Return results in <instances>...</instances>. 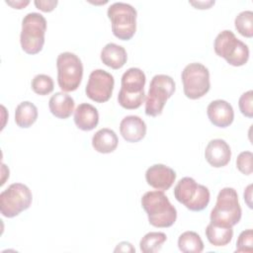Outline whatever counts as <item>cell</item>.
Segmentation results:
<instances>
[{
  "label": "cell",
  "mask_w": 253,
  "mask_h": 253,
  "mask_svg": "<svg viewBox=\"0 0 253 253\" xmlns=\"http://www.w3.org/2000/svg\"><path fill=\"white\" fill-rule=\"evenodd\" d=\"M252 158L253 154L251 151H242L236 158L237 169L244 175L252 174Z\"/></svg>",
  "instance_id": "83f0119b"
},
{
  "label": "cell",
  "mask_w": 253,
  "mask_h": 253,
  "mask_svg": "<svg viewBox=\"0 0 253 253\" xmlns=\"http://www.w3.org/2000/svg\"><path fill=\"white\" fill-rule=\"evenodd\" d=\"M243 196H244V201L246 202L247 206L250 209H252V202H251L252 201V184H250L246 187Z\"/></svg>",
  "instance_id": "d6a6232c"
},
{
  "label": "cell",
  "mask_w": 253,
  "mask_h": 253,
  "mask_svg": "<svg viewBox=\"0 0 253 253\" xmlns=\"http://www.w3.org/2000/svg\"><path fill=\"white\" fill-rule=\"evenodd\" d=\"M57 0H36L34 4L36 7L42 12H51L57 5Z\"/></svg>",
  "instance_id": "f546056e"
},
{
  "label": "cell",
  "mask_w": 253,
  "mask_h": 253,
  "mask_svg": "<svg viewBox=\"0 0 253 253\" xmlns=\"http://www.w3.org/2000/svg\"><path fill=\"white\" fill-rule=\"evenodd\" d=\"M241 207L235 189L225 187L216 197L215 206L211 211V222L225 227H232L241 219Z\"/></svg>",
  "instance_id": "3957f363"
},
{
  "label": "cell",
  "mask_w": 253,
  "mask_h": 253,
  "mask_svg": "<svg viewBox=\"0 0 253 253\" xmlns=\"http://www.w3.org/2000/svg\"><path fill=\"white\" fill-rule=\"evenodd\" d=\"M167 240L164 232L150 231L146 233L139 241V248L142 253H156L158 252L163 243Z\"/></svg>",
  "instance_id": "cb8c5ba5"
},
{
  "label": "cell",
  "mask_w": 253,
  "mask_h": 253,
  "mask_svg": "<svg viewBox=\"0 0 253 253\" xmlns=\"http://www.w3.org/2000/svg\"><path fill=\"white\" fill-rule=\"evenodd\" d=\"M238 107L241 114L247 118L253 117V91L249 90L244 92L239 100H238Z\"/></svg>",
  "instance_id": "f1b7e54d"
},
{
  "label": "cell",
  "mask_w": 253,
  "mask_h": 253,
  "mask_svg": "<svg viewBox=\"0 0 253 253\" xmlns=\"http://www.w3.org/2000/svg\"><path fill=\"white\" fill-rule=\"evenodd\" d=\"M205 158L214 168L224 167L229 163L231 158L230 146L224 139H211L206 146Z\"/></svg>",
  "instance_id": "5bb4252c"
},
{
  "label": "cell",
  "mask_w": 253,
  "mask_h": 253,
  "mask_svg": "<svg viewBox=\"0 0 253 253\" xmlns=\"http://www.w3.org/2000/svg\"><path fill=\"white\" fill-rule=\"evenodd\" d=\"M46 31L45 18L37 12L28 13L22 20L20 42L22 49L28 54L39 53L44 44Z\"/></svg>",
  "instance_id": "277c9868"
},
{
  "label": "cell",
  "mask_w": 253,
  "mask_h": 253,
  "mask_svg": "<svg viewBox=\"0 0 253 253\" xmlns=\"http://www.w3.org/2000/svg\"><path fill=\"white\" fill-rule=\"evenodd\" d=\"M141 207L154 227H170L177 219V211L163 191L146 192L141 197Z\"/></svg>",
  "instance_id": "6da1fadb"
},
{
  "label": "cell",
  "mask_w": 253,
  "mask_h": 253,
  "mask_svg": "<svg viewBox=\"0 0 253 253\" xmlns=\"http://www.w3.org/2000/svg\"><path fill=\"white\" fill-rule=\"evenodd\" d=\"M74 100L65 92H56L52 95L48 102L50 113L61 120L68 119L74 111Z\"/></svg>",
  "instance_id": "ac0fdd59"
},
{
  "label": "cell",
  "mask_w": 253,
  "mask_h": 253,
  "mask_svg": "<svg viewBox=\"0 0 253 253\" xmlns=\"http://www.w3.org/2000/svg\"><path fill=\"white\" fill-rule=\"evenodd\" d=\"M107 15L112 24L113 35L116 38L128 41L134 36L137 12L133 6L124 2H115L109 6Z\"/></svg>",
  "instance_id": "5b68a950"
},
{
  "label": "cell",
  "mask_w": 253,
  "mask_h": 253,
  "mask_svg": "<svg viewBox=\"0 0 253 253\" xmlns=\"http://www.w3.org/2000/svg\"><path fill=\"white\" fill-rule=\"evenodd\" d=\"M119 138L116 132L108 127L99 129L92 137V146L99 153H111L116 150Z\"/></svg>",
  "instance_id": "ffe728a7"
},
{
  "label": "cell",
  "mask_w": 253,
  "mask_h": 253,
  "mask_svg": "<svg viewBox=\"0 0 253 253\" xmlns=\"http://www.w3.org/2000/svg\"><path fill=\"white\" fill-rule=\"evenodd\" d=\"M213 49L218 56L223 57L232 66H242L249 59L247 44L238 40L230 30H224L216 36Z\"/></svg>",
  "instance_id": "ba28073f"
},
{
  "label": "cell",
  "mask_w": 253,
  "mask_h": 253,
  "mask_svg": "<svg viewBox=\"0 0 253 253\" xmlns=\"http://www.w3.org/2000/svg\"><path fill=\"white\" fill-rule=\"evenodd\" d=\"M181 79L184 94L191 100L200 99L210 91V71L200 62L186 65L182 71Z\"/></svg>",
  "instance_id": "8fae6325"
},
{
  "label": "cell",
  "mask_w": 253,
  "mask_h": 253,
  "mask_svg": "<svg viewBox=\"0 0 253 253\" xmlns=\"http://www.w3.org/2000/svg\"><path fill=\"white\" fill-rule=\"evenodd\" d=\"M6 3L8 5L12 6L14 9H23L30 3V1H28V0H26V1H22V0H20V1H6Z\"/></svg>",
  "instance_id": "836d02e7"
},
{
  "label": "cell",
  "mask_w": 253,
  "mask_h": 253,
  "mask_svg": "<svg viewBox=\"0 0 253 253\" xmlns=\"http://www.w3.org/2000/svg\"><path fill=\"white\" fill-rule=\"evenodd\" d=\"M189 3L197 9H209L214 5V1H190Z\"/></svg>",
  "instance_id": "1f68e13d"
},
{
  "label": "cell",
  "mask_w": 253,
  "mask_h": 253,
  "mask_svg": "<svg viewBox=\"0 0 253 253\" xmlns=\"http://www.w3.org/2000/svg\"><path fill=\"white\" fill-rule=\"evenodd\" d=\"M33 194L22 183H13L0 194V211L5 217L12 218L28 210L32 205Z\"/></svg>",
  "instance_id": "30bf717a"
},
{
  "label": "cell",
  "mask_w": 253,
  "mask_h": 253,
  "mask_svg": "<svg viewBox=\"0 0 253 253\" xmlns=\"http://www.w3.org/2000/svg\"><path fill=\"white\" fill-rule=\"evenodd\" d=\"M115 86L114 76L103 69L93 70L85 88V93L89 99L96 103H105L111 97Z\"/></svg>",
  "instance_id": "7c38bea8"
},
{
  "label": "cell",
  "mask_w": 253,
  "mask_h": 253,
  "mask_svg": "<svg viewBox=\"0 0 253 253\" xmlns=\"http://www.w3.org/2000/svg\"><path fill=\"white\" fill-rule=\"evenodd\" d=\"M206 236L209 242L213 246H224L227 245L233 237L232 227H225L215 225L211 222L206 227Z\"/></svg>",
  "instance_id": "7402d4cb"
},
{
  "label": "cell",
  "mask_w": 253,
  "mask_h": 253,
  "mask_svg": "<svg viewBox=\"0 0 253 253\" xmlns=\"http://www.w3.org/2000/svg\"><path fill=\"white\" fill-rule=\"evenodd\" d=\"M38 115V108L32 102H21L15 110V123L22 128H28L36 123Z\"/></svg>",
  "instance_id": "44dd1931"
},
{
  "label": "cell",
  "mask_w": 253,
  "mask_h": 253,
  "mask_svg": "<svg viewBox=\"0 0 253 253\" xmlns=\"http://www.w3.org/2000/svg\"><path fill=\"white\" fill-rule=\"evenodd\" d=\"M175 89V81L171 76L166 74L154 75L145 98V114L149 117L161 115L167 100L172 97Z\"/></svg>",
  "instance_id": "52a82bcc"
},
{
  "label": "cell",
  "mask_w": 253,
  "mask_h": 253,
  "mask_svg": "<svg viewBox=\"0 0 253 253\" xmlns=\"http://www.w3.org/2000/svg\"><path fill=\"white\" fill-rule=\"evenodd\" d=\"M31 86L33 91L41 96H44L51 93L54 88L52 78L46 74L36 75L32 80Z\"/></svg>",
  "instance_id": "484cf974"
},
{
  "label": "cell",
  "mask_w": 253,
  "mask_h": 253,
  "mask_svg": "<svg viewBox=\"0 0 253 253\" xmlns=\"http://www.w3.org/2000/svg\"><path fill=\"white\" fill-rule=\"evenodd\" d=\"M174 197L188 210L201 211L208 207L211 194L206 186L198 184L194 178L184 177L176 184Z\"/></svg>",
  "instance_id": "8992f818"
},
{
  "label": "cell",
  "mask_w": 253,
  "mask_h": 253,
  "mask_svg": "<svg viewBox=\"0 0 253 253\" xmlns=\"http://www.w3.org/2000/svg\"><path fill=\"white\" fill-rule=\"evenodd\" d=\"M74 123L81 130H92L99 123L98 110L88 103L78 105L74 111Z\"/></svg>",
  "instance_id": "e0dca14e"
},
{
  "label": "cell",
  "mask_w": 253,
  "mask_h": 253,
  "mask_svg": "<svg viewBox=\"0 0 253 253\" xmlns=\"http://www.w3.org/2000/svg\"><path fill=\"white\" fill-rule=\"evenodd\" d=\"M114 251L115 252H118V251H120V252H135V249L131 245V243L126 242V241H123V242H121L117 245V247L115 248Z\"/></svg>",
  "instance_id": "4dcf8cb0"
},
{
  "label": "cell",
  "mask_w": 253,
  "mask_h": 253,
  "mask_svg": "<svg viewBox=\"0 0 253 253\" xmlns=\"http://www.w3.org/2000/svg\"><path fill=\"white\" fill-rule=\"evenodd\" d=\"M145 74L140 68H128L121 79V89L118 94L120 106L126 110L139 108L145 99Z\"/></svg>",
  "instance_id": "7a4b0ae2"
},
{
  "label": "cell",
  "mask_w": 253,
  "mask_h": 253,
  "mask_svg": "<svg viewBox=\"0 0 253 253\" xmlns=\"http://www.w3.org/2000/svg\"><path fill=\"white\" fill-rule=\"evenodd\" d=\"M145 180L150 187L164 192L169 190L174 184L176 172L164 164H154L147 168Z\"/></svg>",
  "instance_id": "4fadbf2b"
},
{
  "label": "cell",
  "mask_w": 253,
  "mask_h": 253,
  "mask_svg": "<svg viewBox=\"0 0 253 253\" xmlns=\"http://www.w3.org/2000/svg\"><path fill=\"white\" fill-rule=\"evenodd\" d=\"M253 251V231L252 229L243 230L236 241V252L251 253Z\"/></svg>",
  "instance_id": "4316f807"
},
{
  "label": "cell",
  "mask_w": 253,
  "mask_h": 253,
  "mask_svg": "<svg viewBox=\"0 0 253 253\" xmlns=\"http://www.w3.org/2000/svg\"><path fill=\"white\" fill-rule=\"evenodd\" d=\"M101 60L108 67L120 69L126 64L127 60V53L122 45L109 42L101 50Z\"/></svg>",
  "instance_id": "d6986e66"
},
{
  "label": "cell",
  "mask_w": 253,
  "mask_h": 253,
  "mask_svg": "<svg viewBox=\"0 0 253 253\" xmlns=\"http://www.w3.org/2000/svg\"><path fill=\"white\" fill-rule=\"evenodd\" d=\"M207 115L211 123L217 127H227L234 120L232 106L225 100H214L207 108Z\"/></svg>",
  "instance_id": "9a60e30c"
},
{
  "label": "cell",
  "mask_w": 253,
  "mask_h": 253,
  "mask_svg": "<svg viewBox=\"0 0 253 253\" xmlns=\"http://www.w3.org/2000/svg\"><path fill=\"white\" fill-rule=\"evenodd\" d=\"M234 26L237 32L245 37H253V12L250 10L240 12L234 20Z\"/></svg>",
  "instance_id": "d4e9b609"
},
{
  "label": "cell",
  "mask_w": 253,
  "mask_h": 253,
  "mask_svg": "<svg viewBox=\"0 0 253 253\" xmlns=\"http://www.w3.org/2000/svg\"><path fill=\"white\" fill-rule=\"evenodd\" d=\"M120 132L127 142H137L146 134V125L138 116H126L120 123Z\"/></svg>",
  "instance_id": "2e32d148"
},
{
  "label": "cell",
  "mask_w": 253,
  "mask_h": 253,
  "mask_svg": "<svg viewBox=\"0 0 253 253\" xmlns=\"http://www.w3.org/2000/svg\"><path fill=\"white\" fill-rule=\"evenodd\" d=\"M57 83L63 92L75 91L83 77V64L81 59L72 52L65 51L56 58Z\"/></svg>",
  "instance_id": "9c48e42d"
},
{
  "label": "cell",
  "mask_w": 253,
  "mask_h": 253,
  "mask_svg": "<svg viewBox=\"0 0 253 253\" xmlns=\"http://www.w3.org/2000/svg\"><path fill=\"white\" fill-rule=\"evenodd\" d=\"M178 247L184 253H201L204 250V242L195 231H185L178 238Z\"/></svg>",
  "instance_id": "603a6c76"
}]
</instances>
